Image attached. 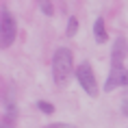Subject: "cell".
<instances>
[{
	"mask_svg": "<svg viewBox=\"0 0 128 128\" xmlns=\"http://www.w3.org/2000/svg\"><path fill=\"white\" fill-rule=\"evenodd\" d=\"M72 74H76L74 68V54L68 48H59L52 56V76L56 87H65L68 80L72 78Z\"/></svg>",
	"mask_w": 128,
	"mask_h": 128,
	"instance_id": "obj_1",
	"label": "cell"
},
{
	"mask_svg": "<svg viewBox=\"0 0 128 128\" xmlns=\"http://www.w3.org/2000/svg\"><path fill=\"white\" fill-rule=\"evenodd\" d=\"M15 35H18L15 18L9 13L7 9H2V13H0V50L11 46L15 41Z\"/></svg>",
	"mask_w": 128,
	"mask_h": 128,
	"instance_id": "obj_2",
	"label": "cell"
},
{
	"mask_svg": "<svg viewBox=\"0 0 128 128\" xmlns=\"http://www.w3.org/2000/svg\"><path fill=\"white\" fill-rule=\"evenodd\" d=\"M76 78L80 82V87L87 91L89 96H98V82H96V74L89 63H80L76 68Z\"/></svg>",
	"mask_w": 128,
	"mask_h": 128,
	"instance_id": "obj_3",
	"label": "cell"
},
{
	"mask_svg": "<svg viewBox=\"0 0 128 128\" xmlns=\"http://www.w3.org/2000/svg\"><path fill=\"white\" fill-rule=\"evenodd\" d=\"M126 85H128V70L124 65L122 68H111V74L104 82V91H113V89L126 87Z\"/></svg>",
	"mask_w": 128,
	"mask_h": 128,
	"instance_id": "obj_4",
	"label": "cell"
},
{
	"mask_svg": "<svg viewBox=\"0 0 128 128\" xmlns=\"http://www.w3.org/2000/svg\"><path fill=\"white\" fill-rule=\"evenodd\" d=\"M128 56V41L124 35H120L113 44V52H111V63L113 68H122L124 65V59Z\"/></svg>",
	"mask_w": 128,
	"mask_h": 128,
	"instance_id": "obj_5",
	"label": "cell"
},
{
	"mask_svg": "<svg viewBox=\"0 0 128 128\" xmlns=\"http://www.w3.org/2000/svg\"><path fill=\"white\" fill-rule=\"evenodd\" d=\"M94 37L98 44H104L108 39V33H106V26H104V20L102 18H96V24H94Z\"/></svg>",
	"mask_w": 128,
	"mask_h": 128,
	"instance_id": "obj_6",
	"label": "cell"
},
{
	"mask_svg": "<svg viewBox=\"0 0 128 128\" xmlns=\"http://www.w3.org/2000/svg\"><path fill=\"white\" fill-rule=\"evenodd\" d=\"M37 108H39L41 113H46V115H52V113H54V106L50 104V102H44V100L37 102Z\"/></svg>",
	"mask_w": 128,
	"mask_h": 128,
	"instance_id": "obj_7",
	"label": "cell"
},
{
	"mask_svg": "<svg viewBox=\"0 0 128 128\" xmlns=\"http://www.w3.org/2000/svg\"><path fill=\"white\" fill-rule=\"evenodd\" d=\"M76 30H78V18H70V22H68V37H74Z\"/></svg>",
	"mask_w": 128,
	"mask_h": 128,
	"instance_id": "obj_8",
	"label": "cell"
},
{
	"mask_svg": "<svg viewBox=\"0 0 128 128\" xmlns=\"http://www.w3.org/2000/svg\"><path fill=\"white\" fill-rule=\"evenodd\" d=\"M39 7H41V11H44V13H46L48 18H50V15L54 13V9H52V2H50V0H39Z\"/></svg>",
	"mask_w": 128,
	"mask_h": 128,
	"instance_id": "obj_9",
	"label": "cell"
},
{
	"mask_svg": "<svg viewBox=\"0 0 128 128\" xmlns=\"http://www.w3.org/2000/svg\"><path fill=\"white\" fill-rule=\"evenodd\" d=\"M124 113H126V115H128V102H126V106H124Z\"/></svg>",
	"mask_w": 128,
	"mask_h": 128,
	"instance_id": "obj_10",
	"label": "cell"
},
{
	"mask_svg": "<svg viewBox=\"0 0 128 128\" xmlns=\"http://www.w3.org/2000/svg\"><path fill=\"white\" fill-rule=\"evenodd\" d=\"M0 128H11V126H7V124H0Z\"/></svg>",
	"mask_w": 128,
	"mask_h": 128,
	"instance_id": "obj_11",
	"label": "cell"
}]
</instances>
